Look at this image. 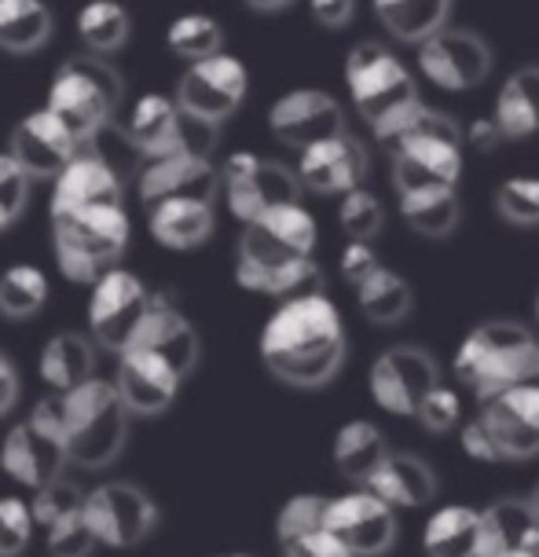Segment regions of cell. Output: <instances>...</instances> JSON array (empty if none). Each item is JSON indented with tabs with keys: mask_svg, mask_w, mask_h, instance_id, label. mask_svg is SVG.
Listing matches in <instances>:
<instances>
[{
	"mask_svg": "<svg viewBox=\"0 0 539 557\" xmlns=\"http://www.w3.org/2000/svg\"><path fill=\"white\" fill-rule=\"evenodd\" d=\"M125 184L107 169L103 162H96L93 154H77L52 187V209H48V221L59 216H74L88 213V209H122Z\"/></svg>",
	"mask_w": 539,
	"mask_h": 557,
	"instance_id": "603a6c76",
	"label": "cell"
},
{
	"mask_svg": "<svg viewBox=\"0 0 539 557\" xmlns=\"http://www.w3.org/2000/svg\"><path fill=\"white\" fill-rule=\"evenodd\" d=\"M268 128H272L279 144L294 147L297 154L323 144V139L348 133L342 103L331 92H319V88H294V92L279 96L272 111H268Z\"/></svg>",
	"mask_w": 539,
	"mask_h": 557,
	"instance_id": "e0dca14e",
	"label": "cell"
},
{
	"mask_svg": "<svg viewBox=\"0 0 539 557\" xmlns=\"http://www.w3.org/2000/svg\"><path fill=\"white\" fill-rule=\"evenodd\" d=\"M56 18L45 0H0V52L29 55L48 45Z\"/></svg>",
	"mask_w": 539,
	"mask_h": 557,
	"instance_id": "d6a6232c",
	"label": "cell"
},
{
	"mask_svg": "<svg viewBox=\"0 0 539 557\" xmlns=\"http://www.w3.org/2000/svg\"><path fill=\"white\" fill-rule=\"evenodd\" d=\"M313 250H316V221L308 209H302V202L268 209L257 221L243 224L235 278L243 290L257 294L275 268L305 261V257H313Z\"/></svg>",
	"mask_w": 539,
	"mask_h": 557,
	"instance_id": "52a82bcc",
	"label": "cell"
},
{
	"mask_svg": "<svg viewBox=\"0 0 539 557\" xmlns=\"http://www.w3.org/2000/svg\"><path fill=\"white\" fill-rule=\"evenodd\" d=\"M66 462L70 455L63 436V396H48V400L34 404V411L23 422L8 430L4 444H0V466L15 484L37 492V487L59 481Z\"/></svg>",
	"mask_w": 539,
	"mask_h": 557,
	"instance_id": "9c48e42d",
	"label": "cell"
},
{
	"mask_svg": "<svg viewBox=\"0 0 539 557\" xmlns=\"http://www.w3.org/2000/svg\"><path fill=\"white\" fill-rule=\"evenodd\" d=\"M345 88H348V99H353L356 114L371 125V133L378 139L422 103L412 70L378 41H359L348 48Z\"/></svg>",
	"mask_w": 539,
	"mask_h": 557,
	"instance_id": "5b68a950",
	"label": "cell"
},
{
	"mask_svg": "<svg viewBox=\"0 0 539 557\" xmlns=\"http://www.w3.org/2000/svg\"><path fill=\"white\" fill-rule=\"evenodd\" d=\"M418 66H422L426 82H433L444 92H470L492 74V48L470 29L444 26L418 45Z\"/></svg>",
	"mask_w": 539,
	"mask_h": 557,
	"instance_id": "9a60e30c",
	"label": "cell"
},
{
	"mask_svg": "<svg viewBox=\"0 0 539 557\" xmlns=\"http://www.w3.org/2000/svg\"><path fill=\"white\" fill-rule=\"evenodd\" d=\"M221 176H224L228 209L243 224L257 221L268 209L297 206V198H302V176H297V169H286L283 162H272V158H257L254 151L228 154Z\"/></svg>",
	"mask_w": 539,
	"mask_h": 557,
	"instance_id": "30bf717a",
	"label": "cell"
},
{
	"mask_svg": "<svg viewBox=\"0 0 539 557\" xmlns=\"http://www.w3.org/2000/svg\"><path fill=\"white\" fill-rule=\"evenodd\" d=\"M466 139H470V147H477V151H495L499 139H506V136H503V128H499L495 117L488 114V117H477V122L466 128Z\"/></svg>",
	"mask_w": 539,
	"mask_h": 557,
	"instance_id": "11a10c76",
	"label": "cell"
},
{
	"mask_svg": "<svg viewBox=\"0 0 539 557\" xmlns=\"http://www.w3.org/2000/svg\"><path fill=\"white\" fill-rule=\"evenodd\" d=\"M128 12L118 0H88L77 12V37L93 55H111L128 41Z\"/></svg>",
	"mask_w": 539,
	"mask_h": 557,
	"instance_id": "d590c367",
	"label": "cell"
},
{
	"mask_svg": "<svg viewBox=\"0 0 539 557\" xmlns=\"http://www.w3.org/2000/svg\"><path fill=\"white\" fill-rule=\"evenodd\" d=\"M166 41H169V48H173V55L187 59V66H192V63H203V59L221 55L224 29L217 18L192 12V15H180L169 23Z\"/></svg>",
	"mask_w": 539,
	"mask_h": 557,
	"instance_id": "ab89813d",
	"label": "cell"
},
{
	"mask_svg": "<svg viewBox=\"0 0 539 557\" xmlns=\"http://www.w3.org/2000/svg\"><path fill=\"white\" fill-rule=\"evenodd\" d=\"M338 221H342V232L353 238V243H371V238L382 232V202L378 195H371L367 187H356V191L342 195V206H338Z\"/></svg>",
	"mask_w": 539,
	"mask_h": 557,
	"instance_id": "7bdbcfd3",
	"label": "cell"
},
{
	"mask_svg": "<svg viewBox=\"0 0 539 557\" xmlns=\"http://www.w3.org/2000/svg\"><path fill=\"white\" fill-rule=\"evenodd\" d=\"M257 294L275 297L279 305L305 301V297H323V268H319L313 257L294 261V264H283V268H275V272L265 278Z\"/></svg>",
	"mask_w": 539,
	"mask_h": 557,
	"instance_id": "60d3db41",
	"label": "cell"
},
{
	"mask_svg": "<svg viewBox=\"0 0 539 557\" xmlns=\"http://www.w3.org/2000/svg\"><path fill=\"white\" fill-rule=\"evenodd\" d=\"M82 506H85V492L77 484L63 481V476L52 484H45V487H37L34 499H29V510H34L37 529H52V524H59L70 513H77Z\"/></svg>",
	"mask_w": 539,
	"mask_h": 557,
	"instance_id": "ee69618b",
	"label": "cell"
},
{
	"mask_svg": "<svg viewBox=\"0 0 539 557\" xmlns=\"http://www.w3.org/2000/svg\"><path fill=\"white\" fill-rule=\"evenodd\" d=\"M327 532L353 557H382L396 540V513L371 487L334 495L327 503Z\"/></svg>",
	"mask_w": 539,
	"mask_h": 557,
	"instance_id": "5bb4252c",
	"label": "cell"
},
{
	"mask_svg": "<svg viewBox=\"0 0 539 557\" xmlns=\"http://www.w3.org/2000/svg\"><path fill=\"white\" fill-rule=\"evenodd\" d=\"M481 422L495 436L506 459H532L539 455V385H517L481 404Z\"/></svg>",
	"mask_w": 539,
	"mask_h": 557,
	"instance_id": "ffe728a7",
	"label": "cell"
},
{
	"mask_svg": "<svg viewBox=\"0 0 539 557\" xmlns=\"http://www.w3.org/2000/svg\"><path fill=\"white\" fill-rule=\"evenodd\" d=\"M254 12H279V8H286L291 0H246Z\"/></svg>",
	"mask_w": 539,
	"mask_h": 557,
	"instance_id": "6f0895ef",
	"label": "cell"
},
{
	"mask_svg": "<svg viewBox=\"0 0 539 557\" xmlns=\"http://www.w3.org/2000/svg\"><path fill=\"white\" fill-rule=\"evenodd\" d=\"M279 550H283V557H353L331 532H327V524L319 532H308L302 540L279 546Z\"/></svg>",
	"mask_w": 539,
	"mask_h": 557,
	"instance_id": "816d5d0a",
	"label": "cell"
},
{
	"mask_svg": "<svg viewBox=\"0 0 539 557\" xmlns=\"http://www.w3.org/2000/svg\"><path fill=\"white\" fill-rule=\"evenodd\" d=\"M34 529H37V521H34L29 503L15 499V495H4V499H0V557L23 554Z\"/></svg>",
	"mask_w": 539,
	"mask_h": 557,
	"instance_id": "7dc6e473",
	"label": "cell"
},
{
	"mask_svg": "<svg viewBox=\"0 0 539 557\" xmlns=\"http://www.w3.org/2000/svg\"><path fill=\"white\" fill-rule=\"evenodd\" d=\"M125 348H139V352L155 356L166 367H173L180 377H187L198 363V334L187 323V315L173 305V297L155 294V305L147 312V320L139 323L133 342Z\"/></svg>",
	"mask_w": 539,
	"mask_h": 557,
	"instance_id": "44dd1931",
	"label": "cell"
},
{
	"mask_svg": "<svg viewBox=\"0 0 539 557\" xmlns=\"http://www.w3.org/2000/svg\"><path fill=\"white\" fill-rule=\"evenodd\" d=\"M536 320H539V294H536Z\"/></svg>",
	"mask_w": 539,
	"mask_h": 557,
	"instance_id": "6125c7cd",
	"label": "cell"
},
{
	"mask_svg": "<svg viewBox=\"0 0 539 557\" xmlns=\"http://www.w3.org/2000/svg\"><path fill=\"white\" fill-rule=\"evenodd\" d=\"M528 499H532V506H536V513H539V484H536V492L528 495Z\"/></svg>",
	"mask_w": 539,
	"mask_h": 557,
	"instance_id": "91938a15",
	"label": "cell"
},
{
	"mask_svg": "<svg viewBox=\"0 0 539 557\" xmlns=\"http://www.w3.org/2000/svg\"><path fill=\"white\" fill-rule=\"evenodd\" d=\"M463 451L470 455V459L477 462H503L506 455L499 451V444H495V436L488 433V425L481 422V418H474V422H466L463 425Z\"/></svg>",
	"mask_w": 539,
	"mask_h": 557,
	"instance_id": "f5cc1de1",
	"label": "cell"
},
{
	"mask_svg": "<svg viewBox=\"0 0 539 557\" xmlns=\"http://www.w3.org/2000/svg\"><path fill=\"white\" fill-rule=\"evenodd\" d=\"M331 459L338 466V473L348 476L364 487L371 476L378 473V466L389 459V444H385V433L378 430L375 422H364V418H353L345 422L342 430L334 433V444H331Z\"/></svg>",
	"mask_w": 539,
	"mask_h": 557,
	"instance_id": "f546056e",
	"label": "cell"
},
{
	"mask_svg": "<svg viewBox=\"0 0 539 557\" xmlns=\"http://www.w3.org/2000/svg\"><path fill=\"white\" fill-rule=\"evenodd\" d=\"M488 557H539V554H528V550H499V554H488Z\"/></svg>",
	"mask_w": 539,
	"mask_h": 557,
	"instance_id": "680465c9",
	"label": "cell"
},
{
	"mask_svg": "<svg viewBox=\"0 0 539 557\" xmlns=\"http://www.w3.org/2000/svg\"><path fill=\"white\" fill-rule=\"evenodd\" d=\"M401 213L412 232L426 238H444L458 227L463 216V202H458L455 187H429V191H415L401 198Z\"/></svg>",
	"mask_w": 539,
	"mask_h": 557,
	"instance_id": "e575fe53",
	"label": "cell"
},
{
	"mask_svg": "<svg viewBox=\"0 0 539 557\" xmlns=\"http://www.w3.org/2000/svg\"><path fill=\"white\" fill-rule=\"evenodd\" d=\"M139 202L147 209L166 206V202H203L213 206L217 195L224 187V176L209 158L198 154H169V158H155V162L144 165L139 173Z\"/></svg>",
	"mask_w": 539,
	"mask_h": 557,
	"instance_id": "ac0fdd59",
	"label": "cell"
},
{
	"mask_svg": "<svg viewBox=\"0 0 539 557\" xmlns=\"http://www.w3.org/2000/svg\"><path fill=\"white\" fill-rule=\"evenodd\" d=\"M122 74L111 66V59L85 52L59 63L45 107L77 136V144H85L96 128L114 122V107L122 103Z\"/></svg>",
	"mask_w": 539,
	"mask_h": 557,
	"instance_id": "8992f818",
	"label": "cell"
},
{
	"mask_svg": "<svg viewBox=\"0 0 539 557\" xmlns=\"http://www.w3.org/2000/svg\"><path fill=\"white\" fill-rule=\"evenodd\" d=\"M151 305L155 294L125 268H111L107 275H99L93 283V297H88V331H93L96 345L122 352L139 331V323L147 320Z\"/></svg>",
	"mask_w": 539,
	"mask_h": 557,
	"instance_id": "8fae6325",
	"label": "cell"
},
{
	"mask_svg": "<svg viewBox=\"0 0 539 557\" xmlns=\"http://www.w3.org/2000/svg\"><path fill=\"white\" fill-rule=\"evenodd\" d=\"M492 117L506 139H528L539 133V66H522L506 77Z\"/></svg>",
	"mask_w": 539,
	"mask_h": 557,
	"instance_id": "4dcf8cb0",
	"label": "cell"
},
{
	"mask_svg": "<svg viewBox=\"0 0 539 557\" xmlns=\"http://www.w3.org/2000/svg\"><path fill=\"white\" fill-rule=\"evenodd\" d=\"M82 154H93L96 162H103L122 184L133 181V176L139 181V173H144V165H147V154L139 151L133 133L118 122H107L103 128H96L82 144Z\"/></svg>",
	"mask_w": 539,
	"mask_h": 557,
	"instance_id": "74e56055",
	"label": "cell"
},
{
	"mask_svg": "<svg viewBox=\"0 0 539 557\" xmlns=\"http://www.w3.org/2000/svg\"><path fill=\"white\" fill-rule=\"evenodd\" d=\"M173 99L184 114L221 125L246 99V66L228 52L203 59V63H192L180 74Z\"/></svg>",
	"mask_w": 539,
	"mask_h": 557,
	"instance_id": "4fadbf2b",
	"label": "cell"
},
{
	"mask_svg": "<svg viewBox=\"0 0 539 557\" xmlns=\"http://www.w3.org/2000/svg\"><path fill=\"white\" fill-rule=\"evenodd\" d=\"M147 224L158 246L169 250H195L213 235V206L203 202H166L147 209Z\"/></svg>",
	"mask_w": 539,
	"mask_h": 557,
	"instance_id": "1f68e13d",
	"label": "cell"
},
{
	"mask_svg": "<svg viewBox=\"0 0 539 557\" xmlns=\"http://www.w3.org/2000/svg\"><path fill=\"white\" fill-rule=\"evenodd\" d=\"M128 407L107 377H88L85 385L63 393V436L66 455L82 470H103L125 447Z\"/></svg>",
	"mask_w": 539,
	"mask_h": 557,
	"instance_id": "277c9868",
	"label": "cell"
},
{
	"mask_svg": "<svg viewBox=\"0 0 539 557\" xmlns=\"http://www.w3.org/2000/svg\"><path fill=\"white\" fill-rule=\"evenodd\" d=\"M364 487H371L393 510L396 506H426L437 495V476L418 455L389 451V459L378 466V473Z\"/></svg>",
	"mask_w": 539,
	"mask_h": 557,
	"instance_id": "f1b7e54d",
	"label": "cell"
},
{
	"mask_svg": "<svg viewBox=\"0 0 539 557\" xmlns=\"http://www.w3.org/2000/svg\"><path fill=\"white\" fill-rule=\"evenodd\" d=\"M261 360L279 382L297 389L327 385L345 360L342 312L327 297L279 305L261 331Z\"/></svg>",
	"mask_w": 539,
	"mask_h": 557,
	"instance_id": "6da1fadb",
	"label": "cell"
},
{
	"mask_svg": "<svg viewBox=\"0 0 539 557\" xmlns=\"http://www.w3.org/2000/svg\"><path fill=\"white\" fill-rule=\"evenodd\" d=\"M85 521L96 532V540L114 550L144 543L158 524V506L144 487L128 481H107L85 492Z\"/></svg>",
	"mask_w": 539,
	"mask_h": 557,
	"instance_id": "7c38bea8",
	"label": "cell"
},
{
	"mask_svg": "<svg viewBox=\"0 0 539 557\" xmlns=\"http://www.w3.org/2000/svg\"><path fill=\"white\" fill-rule=\"evenodd\" d=\"M415 418L426 425L429 433L455 430L458 418H463V404H458V393L455 389H444V385H437V389L422 400V407H418Z\"/></svg>",
	"mask_w": 539,
	"mask_h": 557,
	"instance_id": "681fc988",
	"label": "cell"
},
{
	"mask_svg": "<svg viewBox=\"0 0 539 557\" xmlns=\"http://www.w3.org/2000/svg\"><path fill=\"white\" fill-rule=\"evenodd\" d=\"M19 400V374H15V363L8 360L4 352H0V418L15 407Z\"/></svg>",
	"mask_w": 539,
	"mask_h": 557,
	"instance_id": "9f6ffc18",
	"label": "cell"
},
{
	"mask_svg": "<svg viewBox=\"0 0 539 557\" xmlns=\"http://www.w3.org/2000/svg\"><path fill=\"white\" fill-rule=\"evenodd\" d=\"M495 209L517 227H532L539 224V181L536 176H514L499 187Z\"/></svg>",
	"mask_w": 539,
	"mask_h": 557,
	"instance_id": "f6af8a7d",
	"label": "cell"
},
{
	"mask_svg": "<svg viewBox=\"0 0 539 557\" xmlns=\"http://www.w3.org/2000/svg\"><path fill=\"white\" fill-rule=\"evenodd\" d=\"M359 312L378 326H393L412 312V286L404 283V275L378 268L364 286H356Z\"/></svg>",
	"mask_w": 539,
	"mask_h": 557,
	"instance_id": "8d00e7d4",
	"label": "cell"
},
{
	"mask_svg": "<svg viewBox=\"0 0 539 557\" xmlns=\"http://www.w3.org/2000/svg\"><path fill=\"white\" fill-rule=\"evenodd\" d=\"M441 385L437 363L418 345H393L371 363V396L389 414H418L429 393Z\"/></svg>",
	"mask_w": 539,
	"mask_h": 557,
	"instance_id": "2e32d148",
	"label": "cell"
},
{
	"mask_svg": "<svg viewBox=\"0 0 539 557\" xmlns=\"http://www.w3.org/2000/svg\"><path fill=\"white\" fill-rule=\"evenodd\" d=\"M8 154L26 169L29 181H59V173L82 154V144L48 107H41L12 128Z\"/></svg>",
	"mask_w": 539,
	"mask_h": 557,
	"instance_id": "d6986e66",
	"label": "cell"
},
{
	"mask_svg": "<svg viewBox=\"0 0 539 557\" xmlns=\"http://www.w3.org/2000/svg\"><path fill=\"white\" fill-rule=\"evenodd\" d=\"M375 15L396 41L422 45L437 29L448 26L452 0H371Z\"/></svg>",
	"mask_w": 539,
	"mask_h": 557,
	"instance_id": "836d02e7",
	"label": "cell"
},
{
	"mask_svg": "<svg viewBox=\"0 0 539 557\" xmlns=\"http://www.w3.org/2000/svg\"><path fill=\"white\" fill-rule=\"evenodd\" d=\"M297 176H302V187L316 195H348L356 187H364L367 151L353 133L323 139V144L302 151Z\"/></svg>",
	"mask_w": 539,
	"mask_h": 557,
	"instance_id": "7402d4cb",
	"label": "cell"
},
{
	"mask_svg": "<svg viewBox=\"0 0 539 557\" xmlns=\"http://www.w3.org/2000/svg\"><path fill=\"white\" fill-rule=\"evenodd\" d=\"M422 546L429 557H485V517L470 506H441L426 521Z\"/></svg>",
	"mask_w": 539,
	"mask_h": 557,
	"instance_id": "83f0119b",
	"label": "cell"
},
{
	"mask_svg": "<svg viewBox=\"0 0 539 557\" xmlns=\"http://www.w3.org/2000/svg\"><path fill=\"white\" fill-rule=\"evenodd\" d=\"M455 377L481 404L517 385L539 382L536 334L517 320H488L474 326L455 352Z\"/></svg>",
	"mask_w": 539,
	"mask_h": 557,
	"instance_id": "3957f363",
	"label": "cell"
},
{
	"mask_svg": "<svg viewBox=\"0 0 539 557\" xmlns=\"http://www.w3.org/2000/svg\"><path fill=\"white\" fill-rule=\"evenodd\" d=\"M180 382H184V377H180L173 367H166L162 360H155V356L139 352V348H122V352H118L114 385L133 414L166 411V407L176 400Z\"/></svg>",
	"mask_w": 539,
	"mask_h": 557,
	"instance_id": "cb8c5ba5",
	"label": "cell"
},
{
	"mask_svg": "<svg viewBox=\"0 0 539 557\" xmlns=\"http://www.w3.org/2000/svg\"><path fill=\"white\" fill-rule=\"evenodd\" d=\"M338 268H342V275H345L348 286H364L367 278H371L378 268H382V261H378V253H375L371 243H353V238H348L342 257H338Z\"/></svg>",
	"mask_w": 539,
	"mask_h": 557,
	"instance_id": "f907efd6",
	"label": "cell"
},
{
	"mask_svg": "<svg viewBox=\"0 0 539 557\" xmlns=\"http://www.w3.org/2000/svg\"><path fill=\"white\" fill-rule=\"evenodd\" d=\"M327 495H316V492H305V495H294V499L283 503V510L275 517V540L279 546L302 540L308 532H319L327 521Z\"/></svg>",
	"mask_w": 539,
	"mask_h": 557,
	"instance_id": "b9f144b4",
	"label": "cell"
},
{
	"mask_svg": "<svg viewBox=\"0 0 539 557\" xmlns=\"http://www.w3.org/2000/svg\"><path fill=\"white\" fill-rule=\"evenodd\" d=\"M48 301V278L34 264H12L0 272V315L4 320H29Z\"/></svg>",
	"mask_w": 539,
	"mask_h": 557,
	"instance_id": "f35d334b",
	"label": "cell"
},
{
	"mask_svg": "<svg viewBox=\"0 0 539 557\" xmlns=\"http://www.w3.org/2000/svg\"><path fill=\"white\" fill-rule=\"evenodd\" d=\"M125 128L133 133L139 151L147 154V162L169 154H184V111L176 107V99L169 96H139L128 111Z\"/></svg>",
	"mask_w": 539,
	"mask_h": 557,
	"instance_id": "d4e9b609",
	"label": "cell"
},
{
	"mask_svg": "<svg viewBox=\"0 0 539 557\" xmlns=\"http://www.w3.org/2000/svg\"><path fill=\"white\" fill-rule=\"evenodd\" d=\"M45 546H48V557H88L99 546L96 532L88 529L85 521V510L63 517L52 529H45Z\"/></svg>",
	"mask_w": 539,
	"mask_h": 557,
	"instance_id": "bcb514c9",
	"label": "cell"
},
{
	"mask_svg": "<svg viewBox=\"0 0 539 557\" xmlns=\"http://www.w3.org/2000/svg\"><path fill=\"white\" fill-rule=\"evenodd\" d=\"M221 557H249V554H221Z\"/></svg>",
	"mask_w": 539,
	"mask_h": 557,
	"instance_id": "94428289",
	"label": "cell"
},
{
	"mask_svg": "<svg viewBox=\"0 0 539 557\" xmlns=\"http://www.w3.org/2000/svg\"><path fill=\"white\" fill-rule=\"evenodd\" d=\"M385 144L393 162L396 195L429 191V187H455L463 176V144L466 133L452 114L418 103L412 114L401 117L378 139Z\"/></svg>",
	"mask_w": 539,
	"mask_h": 557,
	"instance_id": "7a4b0ae2",
	"label": "cell"
},
{
	"mask_svg": "<svg viewBox=\"0 0 539 557\" xmlns=\"http://www.w3.org/2000/svg\"><path fill=\"white\" fill-rule=\"evenodd\" d=\"M128 246V216L122 209H88V213L52 221V250L66 278L96 283L122 261Z\"/></svg>",
	"mask_w": 539,
	"mask_h": 557,
	"instance_id": "ba28073f",
	"label": "cell"
},
{
	"mask_svg": "<svg viewBox=\"0 0 539 557\" xmlns=\"http://www.w3.org/2000/svg\"><path fill=\"white\" fill-rule=\"evenodd\" d=\"M37 374L56 396H63L77 385H85L88 377H96V352L93 342L85 334L63 331L56 337H48L41 356H37Z\"/></svg>",
	"mask_w": 539,
	"mask_h": 557,
	"instance_id": "4316f807",
	"label": "cell"
},
{
	"mask_svg": "<svg viewBox=\"0 0 539 557\" xmlns=\"http://www.w3.org/2000/svg\"><path fill=\"white\" fill-rule=\"evenodd\" d=\"M308 8H313L316 23L327 29H342L356 15V0H308Z\"/></svg>",
	"mask_w": 539,
	"mask_h": 557,
	"instance_id": "db71d44e",
	"label": "cell"
},
{
	"mask_svg": "<svg viewBox=\"0 0 539 557\" xmlns=\"http://www.w3.org/2000/svg\"><path fill=\"white\" fill-rule=\"evenodd\" d=\"M485 517V557L499 550H528L539 554V513L532 499L503 495L481 510Z\"/></svg>",
	"mask_w": 539,
	"mask_h": 557,
	"instance_id": "484cf974",
	"label": "cell"
},
{
	"mask_svg": "<svg viewBox=\"0 0 539 557\" xmlns=\"http://www.w3.org/2000/svg\"><path fill=\"white\" fill-rule=\"evenodd\" d=\"M29 198V176L12 154H0V232H8L26 209Z\"/></svg>",
	"mask_w": 539,
	"mask_h": 557,
	"instance_id": "c3c4849f",
	"label": "cell"
}]
</instances>
